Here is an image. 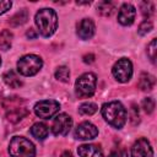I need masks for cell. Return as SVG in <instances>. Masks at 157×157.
<instances>
[{
    "label": "cell",
    "instance_id": "4",
    "mask_svg": "<svg viewBox=\"0 0 157 157\" xmlns=\"http://www.w3.org/2000/svg\"><path fill=\"white\" fill-rule=\"evenodd\" d=\"M97 77L92 72H86L81 75L75 82V92L78 98H88L93 96L96 91Z\"/></svg>",
    "mask_w": 157,
    "mask_h": 157
},
{
    "label": "cell",
    "instance_id": "23",
    "mask_svg": "<svg viewBox=\"0 0 157 157\" xmlns=\"http://www.w3.org/2000/svg\"><path fill=\"white\" fill-rule=\"evenodd\" d=\"M70 77V71L66 66H59L55 71V78L61 82H67Z\"/></svg>",
    "mask_w": 157,
    "mask_h": 157
},
{
    "label": "cell",
    "instance_id": "12",
    "mask_svg": "<svg viewBox=\"0 0 157 157\" xmlns=\"http://www.w3.org/2000/svg\"><path fill=\"white\" fill-rule=\"evenodd\" d=\"M96 31L94 27V22L91 18H82L78 23H77V28H76V33L78 36V38L86 40L93 37Z\"/></svg>",
    "mask_w": 157,
    "mask_h": 157
},
{
    "label": "cell",
    "instance_id": "7",
    "mask_svg": "<svg viewBox=\"0 0 157 157\" xmlns=\"http://www.w3.org/2000/svg\"><path fill=\"white\" fill-rule=\"evenodd\" d=\"M60 109V104L54 99H44L39 101L34 105V113L37 117L43 119H49L55 115Z\"/></svg>",
    "mask_w": 157,
    "mask_h": 157
},
{
    "label": "cell",
    "instance_id": "28",
    "mask_svg": "<svg viewBox=\"0 0 157 157\" xmlns=\"http://www.w3.org/2000/svg\"><path fill=\"white\" fill-rule=\"evenodd\" d=\"M12 2L11 1H0V15L5 13L7 10H10Z\"/></svg>",
    "mask_w": 157,
    "mask_h": 157
},
{
    "label": "cell",
    "instance_id": "26",
    "mask_svg": "<svg viewBox=\"0 0 157 157\" xmlns=\"http://www.w3.org/2000/svg\"><path fill=\"white\" fill-rule=\"evenodd\" d=\"M142 108H144V110L147 114H151L153 112V109H155V101H153V98H151V97L145 98L142 101Z\"/></svg>",
    "mask_w": 157,
    "mask_h": 157
},
{
    "label": "cell",
    "instance_id": "13",
    "mask_svg": "<svg viewBox=\"0 0 157 157\" xmlns=\"http://www.w3.org/2000/svg\"><path fill=\"white\" fill-rule=\"evenodd\" d=\"M77 153L80 157H103V151L99 146L87 144V145H81L77 148Z\"/></svg>",
    "mask_w": 157,
    "mask_h": 157
},
{
    "label": "cell",
    "instance_id": "24",
    "mask_svg": "<svg viewBox=\"0 0 157 157\" xmlns=\"http://www.w3.org/2000/svg\"><path fill=\"white\" fill-rule=\"evenodd\" d=\"M147 55H148L150 60L153 64H156V58H157V39L156 38H153L150 42V44L147 45Z\"/></svg>",
    "mask_w": 157,
    "mask_h": 157
},
{
    "label": "cell",
    "instance_id": "8",
    "mask_svg": "<svg viewBox=\"0 0 157 157\" xmlns=\"http://www.w3.org/2000/svg\"><path fill=\"white\" fill-rule=\"evenodd\" d=\"M71 126H72L71 117L67 115L66 113H60L53 120L52 131L55 136H65V135L69 134Z\"/></svg>",
    "mask_w": 157,
    "mask_h": 157
},
{
    "label": "cell",
    "instance_id": "31",
    "mask_svg": "<svg viewBox=\"0 0 157 157\" xmlns=\"http://www.w3.org/2000/svg\"><path fill=\"white\" fill-rule=\"evenodd\" d=\"M60 157H74V156H72V153H71L70 151H64Z\"/></svg>",
    "mask_w": 157,
    "mask_h": 157
},
{
    "label": "cell",
    "instance_id": "25",
    "mask_svg": "<svg viewBox=\"0 0 157 157\" xmlns=\"http://www.w3.org/2000/svg\"><path fill=\"white\" fill-rule=\"evenodd\" d=\"M152 28H153L152 22H151V21H148V20H145L144 22H141V23H140L137 32H139V34H140V36H145V34H147L148 32H151V31H152Z\"/></svg>",
    "mask_w": 157,
    "mask_h": 157
},
{
    "label": "cell",
    "instance_id": "11",
    "mask_svg": "<svg viewBox=\"0 0 157 157\" xmlns=\"http://www.w3.org/2000/svg\"><path fill=\"white\" fill-rule=\"evenodd\" d=\"M135 15L136 10L131 4H123L118 12V21L123 26H130L135 20Z\"/></svg>",
    "mask_w": 157,
    "mask_h": 157
},
{
    "label": "cell",
    "instance_id": "6",
    "mask_svg": "<svg viewBox=\"0 0 157 157\" xmlns=\"http://www.w3.org/2000/svg\"><path fill=\"white\" fill-rule=\"evenodd\" d=\"M113 76L119 82H128L132 76V64L128 58L119 59L112 69Z\"/></svg>",
    "mask_w": 157,
    "mask_h": 157
},
{
    "label": "cell",
    "instance_id": "29",
    "mask_svg": "<svg viewBox=\"0 0 157 157\" xmlns=\"http://www.w3.org/2000/svg\"><path fill=\"white\" fill-rule=\"evenodd\" d=\"M108 157H128V152L124 150H115Z\"/></svg>",
    "mask_w": 157,
    "mask_h": 157
},
{
    "label": "cell",
    "instance_id": "10",
    "mask_svg": "<svg viewBox=\"0 0 157 157\" xmlns=\"http://www.w3.org/2000/svg\"><path fill=\"white\" fill-rule=\"evenodd\" d=\"M131 157H153V150L147 139L141 137L131 147Z\"/></svg>",
    "mask_w": 157,
    "mask_h": 157
},
{
    "label": "cell",
    "instance_id": "3",
    "mask_svg": "<svg viewBox=\"0 0 157 157\" xmlns=\"http://www.w3.org/2000/svg\"><path fill=\"white\" fill-rule=\"evenodd\" d=\"M9 153L11 157H34V145L22 136H15L9 144Z\"/></svg>",
    "mask_w": 157,
    "mask_h": 157
},
{
    "label": "cell",
    "instance_id": "17",
    "mask_svg": "<svg viewBox=\"0 0 157 157\" xmlns=\"http://www.w3.org/2000/svg\"><path fill=\"white\" fill-rule=\"evenodd\" d=\"M27 114H28V112H27L25 108L15 107V108H11L10 110H7L6 118H7V120L11 121V123H17V121H20L22 118H25Z\"/></svg>",
    "mask_w": 157,
    "mask_h": 157
},
{
    "label": "cell",
    "instance_id": "22",
    "mask_svg": "<svg viewBox=\"0 0 157 157\" xmlns=\"http://www.w3.org/2000/svg\"><path fill=\"white\" fill-rule=\"evenodd\" d=\"M140 7H141V13L144 15V17L150 18L155 13V5L151 1H142L140 4Z\"/></svg>",
    "mask_w": 157,
    "mask_h": 157
},
{
    "label": "cell",
    "instance_id": "33",
    "mask_svg": "<svg viewBox=\"0 0 157 157\" xmlns=\"http://www.w3.org/2000/svg\"><path fill=\"white\" fill-rule=\"evenodd\" d=\"M0 65H1V58H0Z\"/></svg>",
    "mask_w": 157,
    "mask_h": 157
},
{
    "label": "cell",
    "instance_id": "30",
    "mask_svg": "<svg viewBox=\"0 0 157 157\" xmlns=\"http://www.w3.org/2000/svg\"><path fill=\"white\" fill-rule=\"evenodd\" d=\"M94 61V55L93 54H87L83 56V63L86 64H92Z\"/></svg>",
    "mask_w": 157,
    "mask_h": 157
},
{
    "label": "cell",
    "instance_id": "9",
    "mask_svg": "<svg viewBox=\"0 0 157 157\" xmlns=\"http://www.w3.org/2000/svg\"><path fill=\"white\" fill-rule=\"evenodd\" d=\"M74 135L78 140H92L98 135V129L90 121H82L75 129Z\"/></svg>",
    "mask_w": 157,
    "mask_h": 157
},
{
    "label": "cell",
    "instance_id": "20",
    "mask_svg": "<svg viewBox=\"0 0 157 157\" xmlns=\"http://www.w3.org/2000/svg\"><path fill=\"white\" fill-rule=\"evenodd\" d=\"M97 10L102 16H110L115 10V5L112 1H101L97 6Z\"/></svg>",
    "mask_w": 157,
    "mask_h": 157
},
{
    "label": "cell",
    "instance_id": "27",
    "mask_svg": "<svg viewBox=\"0 0 157 157\" xmlns=\"http://www.w3.org/2000/svg\"><path fill=\"white\" fill-rule=\"evenodd\" d=\"M130 112H131V121H132L134 125H136L139 123V109H137L136 104H132L131 105Z\"/></svg>",
    "mask_w": 157,
    "mask_h": 157
},
{
    "label": "cell",
    "instance_id": "32",
    "mask_svg": "<svg viewBox=\"0 0 157 157\" xmlns=\"http://www.w3.org/2000/svg\"><path fill=\"white\" fill-rule=\"evenodd\" d=\"M36 33L33 32V29H29L28 32H27V37H29V38H36Z\"/></svg>",
    "mask_w": 157,
    "mask_h": 157
},
{
    "label": "cell",
    "instance_id": "5",
    "mask_svg": "<svg viewBox=\"0 0 157 157\" xmlns=\"http://www.w3.org/2000/svg\"><path fill=\"white\" fill-rule=\"evenodd\" d=\"M43 66V61L38 55L27 54L17 61V70L23 76L36 75Z\"/></svg>",
    "mask_w": 157,
    "mask_h": 157
},
{
    "label": "cell",
    "instance_id": "2",
    "mask_svg": "<svg viewBox=\"0 0 157 157\" xmlns=\"http://www.w3.org/2000/svg\"><path fill=\"white\" fill-rule=\"evenodd\" d=\"M34 22L43 37H50L58 27V16L53 9H40L34 17Z\"/></svg>",
    "mask_w": 157,
    "mask_h": 157
},
{
    "label": "cell",
    "instance_id": "16",
    "mask_svg": "<svg viewBox=\"0 0 157 157\" xmlns=\"http://www.w3.org/2000/svg\"><path fill=\"white\" fill-rule=\"evenodd\" d=\"M31 134L37 140H44L48 136L49 130H48V126L44 123H36L31 128Z\"/></svg>",
    "mask_w": 157,
    "mask_h": 157
},
{
    "label": "cell",
    "instance_id": "14",
    "mask_svg": "<svg viewBox=\"0 0 157 157\" xmlns=\"http://www.w3.org/2000/svg\"><path fill=\"white\" fill-rule=\"evenodd\" d=\"M2 78H4V82H5L9 87H11V88H20V87L23 85L22 80L17 76V74H16L13 70L6 71V72L4 74V76H2Z\"/></svg>",
    "mask_w": 157,
    "mask_h": 157
},
{
    "label": "cell",
    "instance_id": "15",
    "mask_svg": "<svg viewBox=\"0 0 157 157\" xmlns=\"http://www.w3.org/2000/svg\"><path fill=\"white\" fill-rule=\"evenodd\" d=\"M156 85V80L155 76L150 75V74H141L140 78H139V88L141 91H151Z\"/></svg>",
    "mask_w": 157,
    "mask_h": 157
},
{
    "label": "cell",
    "instance_id": "19",
    "mask_svg": "<svg viewBox=\"0 0 157 157\" xmlns=\"http://www.w3.org/2000/svg\"><path fill=\"white\" fill-rule=\"evenodd\" d=\"M12 38H13V36H12L11 31L4 29L0 33V48L2 50H9L12 44Z\"/></svg>",
    "mask_w": 157,
    "mask_h": 157
},
{
    "label": "cell",
    "instance_id": "21",
    "mask_svg": "<svg viewBox=\"0 0 157 157\" xmlns=\"http://www.w3.org/2000/svg\"><path fill=\"white\" fill-rule=\"evenodd\" d=\"M97 110H98L97 104H94V103H92V102L82 103V104L78 107V113L82 114V115H92V114H94Z\"/></svg>",
    "mask_w": 157,
    "mask_h": 157
},
{
    "label": "cell",
    "instance_id": "18",
    "mask_svg": "<svg viewBox=\"0 0 157 157\" xmlns=\"http://www.w3.org/2000/svg\"><path fill=\"white\" fill-rule=\"evenodd\" d=\"M28 20V11L26 9H22L20 10L18 12H16L11 18H10V25L13 26V27H17V26H21L23 23H26Z\"/></svg>",
    "mask_w": 157,
    "mask_h": 157
},
{
    "label": "cell",
    "instance_id": "1",
    "mask_svg": "<svg viewBox=\"0 0 157 157\" xmlns=\"http://www.w3.org/2000/svg\"><path fill=\"white\" fill-rule=\"evenodd\" d=\"M102 115L105 121L115 129H121L126 123V109L124 105L118 102H108L102 105Z\"/></svg>",
    "mask_w": 157,
    "mask_h": 157
}]
</instances>
